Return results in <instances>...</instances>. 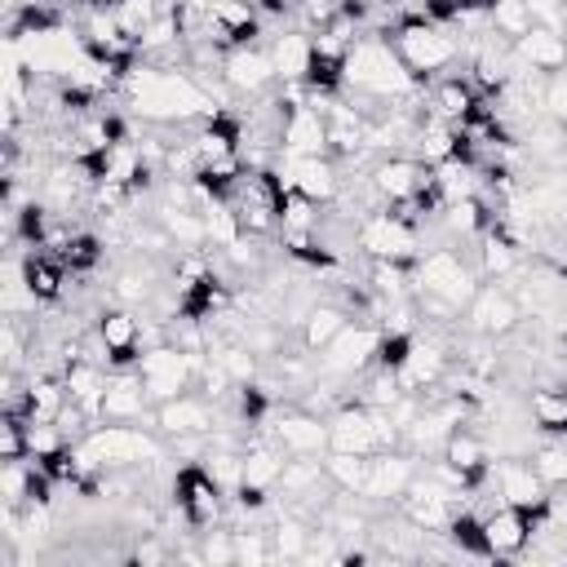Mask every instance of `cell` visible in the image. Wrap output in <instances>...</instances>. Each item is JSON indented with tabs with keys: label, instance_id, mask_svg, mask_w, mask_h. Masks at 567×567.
<instances>
[{
	"label": "cell",
	"instance_id": "6da1fadb",
	"mask_svg": "<svg viewBox=\"0 0 567 567\" xmlns=\"http://www.w3.org/2000/svg\"><path fill=\"white\" fill-rule=\"evenodd\" d=\"M346 89H359L363 97H408L416 89H425V80H416L399 49L390 44V35H377V31H363L350 49H346Z\"/></svg>",
	"mask_w": 567,
	"mask_h": 567
},
{
	"label": "cell",
	"instance_id": "7a4b0ae2",
	"mask_svg": "<svg viewBox=\"0 0 567 567\" xmlns=\"http://www.w3.org/2000/svg\"><path fill=\"white\" fill-rule=\"evenodd\" d=\"M390 44L399 49L403 66H408L416 80H430L434 71H443V66H452V62L461 58L456 31H447L443 22L425 18V9L403 13V18L394 22V31H390Z\"/></svg>",
	"mask_w": 567,
	"mask_h": 567
},
{
	"label": "cell",
	"instance_id": "3957f363",
	"mask_svg": "<svg viewBox=\"0 0 567 567\" xmlns=\"http://www.w3.org/2000/svg\"><path fill=\"white\" fill-rule=\"evenodd\" d=\"M75 447H80L89 470H142V474H151L155 461H164L159 443L146 430L128 425V421H111V425L84 430V439Z\"/></svg>",
	"mask_w": 567,
	"mask_h": 567
},
{
	"label": "cell",
	"instance_id": "277c9868",
	"mask_svg": "<svg viewBox=\"0 0 567 567\" xmlns=\"http://www.w3.org/2000/svg\"><path fill=\"white\" fill-rule=\"evenodd\" d=\"M412 292H434L443 301H452L456 310L470 306V297L478 292L474 270L461 261V252L452 248H430L412 261Z\"/></svg>",
	"mask_w": 567,
	"mask_h": 567
},
{
	"label": "cell",
	"instance_id": "5b68a950",
	"mask_svg": "<svg viewBox=\"0 0 567 567\" xmlns=\"http://www.w3.org/2000/svg\"><path fill=\"white\" fill-rule=\"evenodd\" d=\"M359 248L372 257V261H416L421 257V230L412 221H403L394 208H381V213H368L354 230Z\"/></svg>",
	"mask_w": 567,
	"mask_h": 567
},
{
	"label": "cell",
	"instance_id": "8992f818",
	"mask_svg": "<svg viewBox=\"0 0 567 567\" xmlns=\"http://www.w3.org/2000/svg\"><path fill=\"white\" fill-rule=\"evenodd\" d=\"M199 363H204V354H190V350H182V346H146L142 359H137V372H142V381H146L151 403H164V399L186 394Z\"/></svg>",
	"mask_w": 567,
	"mask_h": 567
},
{
	"label": "cell",
	"instance_id": "52a82bcc",
	"mask_svg": "<svg viewBox=\"0 0 567 567\" xmlns=\"http://www.w3.org/2000/svg\"><path fill=\"white\" fill-rule=\"evenodd\" d=\"M377 346H381V328H372L368 319L359 323H346L319 354H315V368L323 377H354L363 368L377 363Z\"/></svg>",
	"mask_w": 567,
	"mask_h": 567
},
{
	"label": "cell",
	"instance_id": "ba28073f",
	"mask_svg": "<svg viewBox=\"0 0 567 567\" xmlns=\"http://www.w3.org/2000/svg\"><path fill=\"white\" fill-rule=\"evenodd\" d=\"M368 177H372V186L381 190L385 204H408V199H416L434 186L439 168L425 164L421 155H390V159H377Z\"/></svg>",
	"mask_w": 567,
	"mask_h": 567
},
{
	"label": "cell",
	"instance_id": "9c48e42d",
	"mask_svg": "<svg viewBox=\"0 0 567 567\" xmlns=\"http://www.w3.org/2000/svg\"><path fill=\"white\" fill-rule=\"evenodd\" d=\"M465 319H470V328L478 332V337H509V332H518V323H523V306H518V297L509 292V288H501V279H487L474 297H470V306H465Z\"/></svg>",
	"mask_w": 567,
	"mask_h": 567
},
{
	"label": "cell",
	"instance_id": "30bf717a",
	"mask_svg": "<svg viewBox=\"0 0 567 567\" xmlns=\"http://www.w3.org/2000/svg\"><path fill=\"white\" fill-rule=\"evenodd\" d=\"M221 487L204 465H182L173 478V509L186 514L190 527H213L221 518Z\"/></svg>",
	"mask_w": 567,
	"mask_h": 567
},
{
	"label": "cell",
	"instance_id": "8fae6325",
	"mask_svg": "<svg viewBox=\"0 0 567 567\" xmlns=\"http://www.w3.org/2000/svg\"><path fill=\"white\" fill-rule=\"evenodd\" d=\"M279 111H284V120H279V151L284 155H328V115L319 102L279 106Z\"/></svg>",
	"mask_w": 567,
	"mask_h": 567
},
{
	"label": "cell",
	"instance_id": "7c38bea8",
	"mask_svg": "<svg viewBox=\"0 0 567 567\" xmlns=\"http://www.w3.org/2000/svg\"><path fill=\"white\" fill-rule=\"evenodd\" d=\"M155 430L168 439H208L217 430V408L213 399H199V394L164 399L155 403Z\"/></svg>",
	"mask_w": 567,
	"mask_h": 567
},
{
	"label": "cell",
	"instance_id": "4fadbf2b",
	"mask_svg": "<svg viewBox=\"0 0 567 567\" xmlns=\"http://www.w3.org/2000/svg\"><path fill=\"white\" fill-rule=\"evenodd\" d=\"M284 177L310 204H332L341 195V164L332 155H284Z\"/></svg>",
	"mask_w": 567,
	"mask_h": 567
},
{
	"label": "cell",
	"instance_id": "5bb4252c",
	"mask_svg": "<svg viewBox=\"0 0 567 567\" xmlns=\"http://www.w3.org/2000/svg\"><path fill=\"white\" fill-rule=\"evenodd\" d=\"M492 478H496V492H501L505 505L527 509V514L549 509V483H545L527 461H518V456H501V461L492 465Z\"/></svg>",
	"mask_w": 567,
	"mask_h": 567
},
{
	"label": "cell",
	"instance_id": "9a60e30c",
	"mask_svg": "<svg viewBox=\"0 0 567 567\" xmlns=\"http://www.w3.org/2000/svg\"><path fill=\"white\" fill-rule=\"evenodd\" d=\"M545 514V509H540ZM540 514H527V509H514V505H496L492 514H483V532H487V549L492 558H518L532 549L536 540V518Z\"/></svg>",
	"mask_w": 567,
	"mask_h": 567
},
{
	"label": "cell",
	"instance_id": "2e32d148",
	"mask_svg": "<svg viewBox=\"0 0 567 567\" xmlns=\"http://www.w3.org/2000/svg\"><path fill=\"white\" fill-rule=\"evenodd\" d=\"M217 75L230 93H261L266 84H275V62H270V49H257V44H239V49H226L221 62H217Z\"/></svg>",
	"mask_w": 567,
	"mask_h": 567
},
{
	"label": "cell",
	"instance_id": "e0dca14e",
	"mask_svg": "<svg viewBox=\"0 0 567 567\" xmlns=\"http://www.w3.org/2000/svg\"><path fill=\"white\" fill-rule=\"evenodd\" d=\"M106 381H111V372H102L97 359H89V354H66V359H62V385H66V399H71L89 421H102Z\"/></svg>",
	"mask_w": 567,
	"mask_h": 567
},
{
	"label": "cell",
	"instance_id": "ac0fdd59",
	"mask_svg": "<svg viewBox=\"0 0 567 567\" xmlns=\"http://www.w3.org/2000/svg\"><path fill=\"white\" fill-rule=\"evenodd\" d=\"M142 323L133 319V310L115 306V310H102L97 315V341L106 350V363L111 368H137L142 359Z\"/></svg>",
	"mask_w": 567,
	"mask_h": 567
},
{
	"label": "cell",
	"instance_id": "d6986e66",
	"mask_svg": "<svg viewBox=\"0 0 567 567\" xmlns=\"http://www.w3.org/2000/svg\"><path fill=\"white\" fill-rule=\"evenodd\" d=\"M270 434H275V443L288 456H319V452H328V421L319 412H310V408L279 412Z\"/></svg>",
	"mask_w": 567,
	"mask_h": 567
},
{
	"label": "cell",
	"instance_id": "ffe728a7",
	"mask_svg": "<svg viewBox=\"0 0 567 567\" xmlns=\"http://www.w3.org/2000/svg\"><path fill=\"white\" fill-rule=\"evenodd\" d=\"M447 377V350L439 346V341H412V350H408V359L394 368V381H399V390L403 394H425V390H434L439 381Z\"/></svg>",
	"mask_w": 567,
	"mask_h": 567
},
{
	"label": "cell",
	"instance_id": "44dd1931",
	"mask_svg": "<svg viewBox=\"0 0 567 567\" xmlns=\"http://www.w3.org/2000/svg\"><path fill=\"white\" fill-rule=\"evenodd\" d=\"M421 474V456L416 452H372V474H368V487H363V496H372V501H399L403 492H408V483Z\"/></svg>",
	"mask_w": 567,
	"mask_h": 567
},
{
	"label": "cell",
	"instance_id": "7402d4cb",
	"mask_svg": "<svg viewBox=\"0 0 567 567\" xmlns=\"http://www.w3.org/2000/svg\"><path fill=\"white\" fill-rule=\"evenodd\" d=\"M208 13H213V31H217L221 53L239 49V44H257L261 13H257L252 0H208Z\"/></svg>",
	"mask_w": 567,
	"mask_h": 567
},
{
	"label": "cell",
	"instance_id": "603a6c76",
	"mask_svg": "<svg viewBox=\"0 0 567 567\" xmlns=\"http://www.w3.org/2000/svg\"><path fill=\"white\" fill-rule=\"evenodd\" d=\"M151 394L137 368H115L106 381V399H102V421H142Z\"/></svg>",
	"mask_w": 567,
	"mask_h": 567
},
{
	"label": "cell",
	"instance_id": "cb8c5ba5",
	"mask_svg": "<svg viewBox=\"0 0 567 567\" xmlns=\"http://www.w3.org/2000/svg\"><path fill=\"white\" fill-rule=\"evenodd\" d=\"M514 53L527 71H540V75H554L567 66V35L563 31H549V27H532L527 35L514 40Z\"/></svg>",
	"mask_w": 567,
	"mask_h": 567
},
{
	"label": "cell",
	"instance_id": "d4e9b609",
	"mask_svg": "<svg viewBox=\"0 0 567 567\" xmlns=\"http://www.w3.org/2000/svg\"><path fill=\"white\" fill-rule=\"evenodd\" d=\"M270 62H275V75L284 80V84H306V75H310V62H315V40H310V31H284V35H275L270 40Z\"/></svg>",
	"mask_w": 567,
	"mask_h": 567
},
{
	"label": "cell",
	"instance_id": "484cf974",
	"mask_svg": "<svg viewBox=\"0 0 567 567\" xmlns=\"http://www.w3.org/2000/svg\"><path fill=\"white\" fill-rule=\"evenodd\" d=\"M18 270H22V284H27V292H31L35 301H58L62 288H66V261H62L58 252L31 248V252L18 261Z\"/></svg>",
	"mask_w": 567,
	"mask_h": 567
},
{
	"label": "cell",
	"instance_id": "4316f807",
	"mask_svg": "<svg viewBox=\"0 0 567 567\" xmlns=\"http://www.w3.org/2000/svg\"><path fill=\"white\" fill-rule=\"evenodd\" d=\"M478 102H483V97H478V84L465 80V75H443V80L434 84V93H430L434 115L447 120V124H461Z\"/></svg>",
	"mask_w": 567,
	"mask_h": 567
},
{
	"label": "cell",
	"instance_id": "83f0119b",
	"mask_svg": "<svg viewBox=\"0 0 567 567\" xmlns=\"http://www.w3.org/2000/svg\"><path fill=\"white\" fill-rule=\"evenodd\" d=\"M62 408H66V385H62V377L35 372V377L27 381V399H22V412H18V416H27V421H58Z\"/></svg>",
	"mask_w": 567,
	"mask_h": 567
},
{
	"label": "cell",
	"instance_id": "f1b7e54d",
	"mask_svg": "<svg viewBox=\"0 0 567 567\" xmlns=\"http://www.w3.org/2000/svg\"><path fill=\"white\" fill-rule=\"evenodd\" d=\"M284 447H270V443H252L244 447V478L239 487H261V492H275L279 487V474H284Z\"/></svg>",
	"mask_w": 567,
	"mask_h": 567
},
{
	"label": "cell",
	"instance_id": "f546056e",
	"mask_svg": "<svg viewBox=\"0 0 567 567\" xmlns=\"http://www.w3.org/2000/svg\"><path fill=\"white\" fill-rule=\"evenodd\" d=\"M323 474H328V483H332L341 496H363L368 474H372V456H359V452H328V456H323Z\"/></svg>",
	"mask_w": 567,
	"mask_h": 567
},
{
	"label": "cell",
	"instance_id": "4dcf8cb0",
	"mask_svg": "<svg viewBox=\"0 0 567 567\" xmlns=\"http://www.w3.org/2000/svg\"><path fill=\"white\" fill-rule=\"evenodd\" d=\"M527 416L545 434H567V385H532Z\"/></svg>",
	"mask_w": 567,
	"mask_h": 567
},
{
	"label": "cell",
	"instance_id": "1f68e13d",
	"mask_svg": "<svg viewBox=\"0 0 567 567\" xmlns=\"http://www.w3.org/2000/svg\"><path fill=\"white\" fill-rule=\"evenodd\" d=\"M518 270V248L509 239H501L492 226L478 235V275L483 279H509Z\"/></svg>",
	"mask_w": 567,
	"mask_h": 567
},
{
	"label": "cell",
	"instance_id": "d6a6232c",
	"mask_svg": "<svg viewBox=\"0 0 567 567\" xmlns=\"http://www.w3.org/2000/svg\"><path fill=\"white\" fill-rule=\"evenodd\" d=\"M346 323H350L346 306H319V301H315V310L301 319V346H306L310 354H319Z\"/></svg>",
	"mask_w": 567,
	"mask_h": 567
},
{
	"label": "cell",
	"instance_id": "836d02e7",
	"mask_svg": "<svg viewBox=\"0 0 567 567\" xmlns=\"http://www.w3.org/2000/svg\"><path fill=\"white\" fill-rule=\"evenodd\" d=\"M164 9H168V4H159V0H120V4L111 9V18H115L120 35L137 44V40L146 35V27H151V22H155Z\"/></svg>",
	"mask_w": 567,
	"mask_h": 567
},
{
	"label": "cell",
	"instance_id": "e575fe53",
	"mask_svg": "<svg viewBox=\"0 0 567 567\" xmlns=\"http://www.w3.org/2000/svg\"><path fill=\"white\" fill-rule=\"evenodd\" d=\"M487 22H492V31H496V35H505V40H518V35H527V31L536 27V18H532V4H527V0H492Z\"/></svg>",
	"mask_w": 567,
	"mask_h": 567
},
{
	"label": "cell",
	"instance_id": "d590c367",
	"mask_svg": "<svg viewBox=\"0 0 567 567\" xmlns=\"http://www.w3.org/2000/svg\"><path fill=\"white\" fill-rule=\"evenodd\" d=\"M58 257H62L75 275H84V270H93V266L102 261V239H97V235H89V230H75V235H71V244H66Z\"/></svg>",
	"mask_w": 567,
	"mask_h": 567
},
{
	"label": "cell",
	"instance_id": "8d00e7d4",
	"mask_svg": "<svg viewBox=\"0 0 567 567\" xmlns=\"http://www.w3.org/2000/svg\"><path fill=\"white\" fill-rule=\"evenodd\" d=\"M532 470L549 487H563L567 483V447H540V452H532Z\"/></svg>",
	"mask_w": 567,
	"mask_h": 567
},
{
	"label": "cell",
	"instance_id": "74e56055",
	"mask_svg": "<svg viewBox=\"0 0 567 567\" xmlns=\"http://www.w3.org/2000/svg\"><path fill=\"white\" fill-rule=\"evenodd\" d=\"M173 549H168V536L164 532H142V540L128 549V563H142V567H155V563H168Z\"/></svg>",
	"mask_w": 567,
	"mask_h": 567
},
{
	"label": "cell",
	"instance_id": "f35d334b",
	"mask_svg": "<svg viewBox=\"0 0 567 567\" xmlns=\"http://www.w3.org/2000/svg\"><path fill=\"white\" fill-rule=\"evenodd\" d=\"M545 120L567 124V66L545 75Z\"/></svg>",
	"mask_w": 567,
	"mask_h": 567
},
{
	"label": "cell",
	"instance_id": "ab89813d",
	"mask_svg": "<svg viewBox=\"0 0 567 567\" xmlns=\"http://www.w3.org/2000/svg\"><path fill=\"white\" fill-rule=\"evenodd\" d=\"M204 563H235V532H199Z\"/></svg>",
	"mask_w": 567,
	"mask_h": 567
},
{
	"label": "cell",
	"instance_id": "60d3db41",
	"mask_svg": "<svg viewBox=\"0 0 567 567\" xmlns=\"http://www.w3.org/2000/svg\"><path fill=\"white\" fill-rule=\"evenodd\" d=\"M75 4H80V9H115L120 0H75Z\"/></svg>",
	"mask_w": 567,
	"mask_h": 567
},
{
	"label": "cell",
	"instance_id": "b9f144b4",
	"mask_svg": "<svg viewBox=\"0 0 567 567\" xmlns=\"http://www.w3.org/2000/svg\"><path fill=\"white\" fill-rule=\"evenodd\" d=\"M563 155H567V124H563Z\"/></svg>",
	"mask_w": 567,
	"mask_h": 567
}]
</instances>
